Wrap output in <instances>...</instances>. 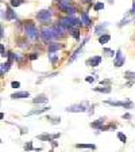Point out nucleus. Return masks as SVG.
<instances>
[{"mask_svg":"<svg viewBox=\"0 0 135 152\" xmlns=\"http://www.w3.org/2000/svg\"><path fill=\"white\" fill-rule=\"evenodd\" d=\"M23 31L26 34V38L31 39V41H38L41 38V31L32 20H26L23 23Z\"/></svg>","mask_w":135,"mask_h":152,"instance_id":"1","label":"nucleus"},{"mask_svg":"<svg viewBox=\"0 0 135 152\" xmlns=\"http://www.w3.org/2000/svg\"><path fill=\"white\" fill-rule=\"evenodd\" d=\"M60 25H62L66 30H72V28H77L81 26V22H80L79 18H74V16H61L60 20H58Z\"/></svg>","mask_w":135,"mask_h":152,"instance_id":"2","label":"nucleus"},{"mask_svg":"<svg viewBox=\"0 0 135 152\" xmlns=\"http://www.w3.org/2000/svg\"><path fill=\"white\" fill-rule=\"evenodd\" d=\"M37 20L42 25H46V23H50L51 22V18H53V11L50 8L49 10H41V11H38L37 15H35Z\"/></svg>","mask_w":135,"mask_h":152,"instance_id":"3","label":"nucleus"},{"mask_svg":"<svg viewBox=\"0 0 135 152\" xmlns=\"http://www.w3.org/2000/svg\"><path fill=\"white\" fill-rule=\"evenodd\" d=\"M41 38L45 44H50L54 39H58V37H57V34L54 33L53 27H45L41 33Z\"/></svg>","mask_w":135,"mask_h":152,"instance_id":"4","label":"nucleus"},{"mask_svg":"<svg viewBox=\"0 0 135 152\" xmlns=\"http://www.w3.org/2000/svg\"><path fill=\"white\" fill-rule=\"evenodd\" d=\"M107 104H111L113 107H124V109H132L134 107V103H132L130 99L126 101H105Z\"/></svg>","mask_w":135,"mask_h":152,"instance_id":"5","label":"nucleus"},{"mask_svg":"<svg viewBox=\"0 0 135 152\" xmlns=\"http://www.w3.org/2000/svg\"><path fill=\"white\" fill-rule=\"evenodd\" d=\"M65 110L68 111V113H85V111H87V103L82 102V103L72 104V106H68Z\"/></svg>","mask_w":135,"mask_h":152,"instance_id":"6","label":"nucleus"},{"mask_svg":"<svg viewBox=\"0 0 135 152\" xmlns=\"http://www.w3.org/2000/svg\"><path fill=\"white\" fill-rule=\"evenodd\" d=\"M115 58H113V65L116 66V68H120V66L124 65V63H126V57H124V54L122 53V49H118L116 52H115Z\"/></svg>","mask_w":135,"mask_h":152,"instance_id":"7","label":"nucleus"},{"mask_svg":"<svg viewBox=\"0 0 135 152\" xmlns=\"http://www.w3.org/2000/svg\"><path fill=\"white\" fill-rule=\"evenodd\" d=\"M101 61H103V57L101 56H93L91 57V58H88V60L85 61V64L88 66H93V68H96V66H99L101 64Z\"/></svg>","mask_w":135,"mask_h":152,"instance_id":"8","label":"nucleus"},{"mask_svg":"<svg viewBox=\"0 0 135 152\" xmlns=\"http://www.w3.org/2000/svg\"><path fill=\"white\" fill-rule=\"evenodd\" d=\"M80 22H81V26H85V27H91V26H92V19L89 18L88 11H82V12H81Z\"/></svg>","mask_w":135,"mask_h":152,"instance_id":"9","label":"nucleus"},{"mask_svg":"<svg viewBox=\"0 0 135 152\" xmlns=\"http://www.w3.org/2000/svg\"><path fill=\"white\" fill-rule=\"evenodd\" d=\"M15 19H18V16H16L14 8L11 6H7L6 7V20H15Z\"/></svg>","mask_w":135,"mask_h":152,"instance_id":"10","label":"nucleus"},{"mask_svg":"<svg viewBox=\"0 0 135 152\" xmlns=\"http://www.w3.org/2000/svg\"><path fill=\"white\" fill-rule=\"evenodd\" d=\"M88 41H89V38L87 37V38H85V39H84V42H82V44H81V46H80L79 49H77V50H76L74 53L72 54V56H70V58H69V63H73V61H76V60H77V57L80 56V53H81V50H82V48H84V45L87 44V42H88Z\"/></svg>","mask_w":135,"mask_h":152,"instance_id":"11","label":"nucleus"},{"mask_svg":"<svg viewBox=\"0 0 135 152\" xmlns=\"http://www.w3.org/2000/svg\"><path fill=\"white\" fill-rule=\"evenodd\" d=\"M64 48V45L62 44H60V42H50L49 44V48H47V52L49 53H56V52H58L60 49H62Z\"/></svg>","mask_w":135,"mask_h":152,"instance_id":"12","label":"nucleus"},{"mask_svg":"<svg viewBox=\"0 0 135 152\" xmlns=\"http://www.w3.org/2000/svg\"><path fill=\"white\" fill-rule=\"evenodd\" d=\"M104 124H105V118L101 117V118H99V120H96V121H93V122H91V124H89V126L93 128V129H96V130H100L101 126H103Z\"/></svg>","mask_w":135,"mask_h":152,"instance_id":"13","label":"nucleus"},{"mask_svg":"<svg viewBox=\"0 0 135 152\" xmlns=\"http://www.w3.org/2000/svg\"><path fill=\"white\" fill-rule=\"evenodd\" d=\"M25 98H30V92L28 91H18L11 95V99H25Z\"/></svg>","mask_w":135,"mask_h":152,"instance_id":"14","label":"nucleus"},{"mask_svg":"<svg viewBox=\"0 0 135 152\" xmlns=\"http://www.w3.org/2000/svg\"><path fill=\"white\" fill-rule=\"evenodd\" d=\"M108 26V23L105 22L104 25H97L96 27H95V35H97V37H100V35L105 34V27Z\"/></svg>","mask_w":135,"mask_h":152,"instance_id":"15","label":"nucleus"},{"mask_svg":"<svg viewBox=\"0 0 135 152\" xmlns=\"http://www.w3.org/2000/svg\"><path fill=\"white\" fill-rule=\"evenodd\" d=\"M32 102H34V103H38V104L39 103H47V102H49V98H47L45 94H39L32 99Z\"/></svg>","mask_w":135,"mask_h":152,"instance_id":"16","label":"nucleus"},{"mask_svg":"<svg viewBox=\"0 0 135 152\" xmlns=\"http://www.w3.org/2000/svg\"><path fill=\"white\" fill-rule=\"evenodd\" d=\"M50 106L49 107H42V109H35V110H31L30 113L27 114V115H37V114H42V113H46V111L50 110Z\"/></svg>","mask_w":135,"mask_h":152,"instance_id":"17","label":"nucleus"},{"mask_svg":"<svg viewBox=\"0 0 135 152\" xmlns=\"http://www.w3.org/2000/svg\"><path fill=\"white\" fill-rule=\"evenodd\" d=\"M111 41V35L110 34H103V35H100L99 37V44H101V45H105V44H108V42Z\"/></svg>","mask_w":135,"mask_h":152,"instance_id":"18","label":"nucleus"},{"mask_svg":"<svg viewBox=\"0 0 135 152\" xmlns=\"http://www.w3.org/2000/svg\"><path fill=\"white\" fill-rule=\"evenodd\" d=\"M95 91L96 92H103V94H110L111 92V87L110 86H103V87H95Z\"/></svg>","mask_w":135,"mask_h":152,"instance_id":"19","label":"nucleus"},{"mask_svg":"<svg viewBox=\"0 0 135 152\" xmlns=\"http://www.w3.org/2000/svg\"><path fill=\"white\" fill-rule=\"evenodd\" d=\"M39 140H42V141H49L51 142L53 141V134H49V133H43V134H39V136H37Z\"/></svg>","mask_w":135,"mask_h":152,"instance_id":"20","label":"nucleus"},{"mask_svg":"<svg viewBox=\"0 0 135 152\" xmlns=\"http://www.w3.org/2000/svg\"><path fill=\"white\" fill-rule=\"evenodd\" d=\"M11 65H12V63H11V61H6V63L0 64V69H1L4 73H6V72H8V71H9Z\"/></svg>","mask_w":135,"mask_h":152,"instance_id":"21","label":"nucleus"},{"mask_svg":"<svg viewBox=\"0 0 135 152\" xmlns=\"http://www.w3.org/2000/svg\"><path fill=\"white\" fill-rule=\"evenodd\" d=\"M49 60H50L51 65H56L57 61L60 60V56H58V54H56V53H49Z\"/></svg>","mask_w":135,"mask_h":152,"instance_id":"22","label":"nucleus"},{"mask_svg":"<svg viewBox=\"0 0 135 152\" xmlns=\"http://www.w3.org/2000/svg\"><path fill=\"white\" fill-rule=\"evenodd\" d=\"M76 148H84V149H96L95 144H76Z\"/></svg>","mask_w":135,"mask_h":152,"instance_id":"23","label":"nucleus"},{"mask_svg":"<svg viewBox=\"0 0 135 152\" xmlns=\"http://www.w3.org/2000/svg\"><path fill=\"white\" fill-rule=\"evenodd\" d=\"M25 1H26V0H11V1H9V6L12 7V8H16V7L22 6Z\"/></svg>","mask_w":135,"mask_h":152,"instance_id":"24","label":"nucleus"},{"mask_svg":"<svg viewBox=\"0 0 135 152\" xmlns=\"http://www.w3.org/2000/svg\"><path fill=\"white\" fill-rule=\"evenodd\" d=\"M46 120L49 121V122H51L53 125H57V124L61 122V118H58V117H50V115H46Z\"/></svg>","mask_w":135,"mask_h":152,"instance_id":"25","label":"nucleus"},{"mask_svg":"<svg viewBox=\"0 0 135 152\" xmlns=\"http://www.w3.org/2000/svg\"><path fill=\"white\" fill-rule=\"evenodd\" d=\"M18 46H20L22 49H26V48H28L27 38H23V39H18Z\"/></svg>","mask_w":135,"mask_h":152,"instance_id":"26","label":"nucleus"},{"mask_svg":"<svg viewBox=\"0 0 135 152\" xmlns=\"http://www.w3.org/2000/svg\"><path fill=\"white\" fill-rule=\"evenodd\" d=\"M76 11H77V8H76L74 6H69V7H68V8H66V11H65V12L68 14V15H69V16H74Z\"/></svg>","mask_w":135,"mask_h":152,"instance_id":"27","label":"nucleus"},{"mask_svg":"<svg viewBox=\"0 0 135 152\" xmlns=\"http://www.w3.org/2000/svg\"><path fill=\"white\" fill-rule=\"evenodd\" d=\"M118 139L120 140V142H123V144H126L127 142V136L126 134H124V133H122V132H118Z\"/></svg>","mask_w":135,"mask_h":152,"instance_id":"28","label":"nucleus"},{"mask_svg":"<svg viewBox=\"0 0 135 152\" xmlns=\"http://www.w3.org/2000/svg\"><path fill=\"white\" fill-rule=\"evenodd\" d=\"M124 77L129 80H134L135 82V72H131V71H127V72H124Z\"/></svg>","mask_w":135,"mask_h":152,"instance_id":"29","label":"nucleus"},{"mask_svg":"<svg viewBox=\"0 0 135 152\" xmlns=\"http://www.w3.org/2000/svg\"><path fill=\"white\" fill-rule=\"evenodd\" d=\"M70 34L73 35V38H74V39H77V41L80 39V31H79V28H72V30H70Z\"/></svg>","mask_w":135,"mask_h":152,"instance_id":"30","label":"nucleus"},{"mask_svg":"<svg viewBox=\"0 0 135 152\" xmlns=\"http://www.w3.org/2000/svg\"><path fill=\"white\" fill-rule=\"evenodd\" d=\"M14 61H16V63L22 64L23 63V56L20 53H14Z\"/></svg>","mask_w":135,"mask_h":152,"instance_id":"31","label":"nucleus"},{"mask_svg":"<svg viewBox=\"0 0 135 152\" xmlns=\"http://www.w3.org/2000/svg\"><path fill=\"white\" fill-rule=\"evenodd\" d=\"M103 53H105L107 56H110V57L115 56V50H112V49H110V48H103Z\"/></svg>","mask_w":135,"mask_h":152,"instance_id":"32","label":"nucleus"},{"mask_svg":"<svg viewBox=\"0 0 135 152\" xmlns=\"http://www.w3.org/2000/svg\"><path fill=\"white\" fill-rule=\"evenodd\" d=\"M25 151H27V152H30V151H34V147H32V141H27L25 144Z\"/></svg>","mask_w":135,"mask_h":152,"instance_id":"33","label":"nucleus"},{"mask_svg":"<svg viewBox=\"0 0 135 152\" xmlns=\"http://www.w3.org/2000/svg\"><path fill=\"white\" fill-rule=\"evenodd\" d=\"M100 10H104V3H96L95 4V11H100Z\"/></svg>","mask_w":135,"mask_h":152,"instance_id":"34","label":"nucleus"},{"mask_svg":"<svg viewBox=\"0 0 135 152\" xmlns=\"http://www.w3.org/2000/svg\"><path fill=\"white\" fill-rule=\"evenodd\" d=\"M11 87H12V88H15V90L20 88V82H15V80H14V82H11Z\"/></svg>","mask_w":135,"mask_h":152,"instance_id":"35","label":"nucleus"},{"mask_svg":"<svg viewBox=\"0 0 135 152\" xmlns=\"http://www.w3.org/2000/svg\"><path fill=\"white\" fill-rule=\"evenodd\" d=\"M38 57H39V54H38V53H35V52H34V53H30V56H28V58H30V60H31V61H34V60H37Z\"/></svg>","mask_w":135,"mask_h":152,"instance_id":"36","label":"nucleus"},{"mask_svg":"<svg viewBox=\"0 0 135 152\" xmlns=\"http://www.w3.org/2000/svg\"><path fill=\"white\" fill-rule=\"evenodd\" d=\"M0 56L6 57V48H4L3 44H0Z\"/></svg>","mask_w":135,"mask_h":152,"instance_id":"37","label":"nucleus"},{"mask_svg":"<svg viewBox=\"0 0 135 152\" xmlns=\"http://www.w3.org/2000/svg\"><path fill=\"white\" fill-rule=\"evenodd\" d=\"M95 80H96V79H95V77H92V76H87V77H85V82H87V83H93Z\"/></svg>","mask_w":135,"mask_h":152,"instance_id":"38","label":"nucleus"},{"mask_svg":"<svg viewBox=\"0 0 135 152\" xmlns=\"http://www.w3.org/2000/svg\"><path fill=\"white\" fill-rule=\"evenodd\" d=\"M4 37V27H3V25H1V22H0V39Z\"/></svg>","mask_w":135,"mask_h":152,"instance_id":"39","label":"nucleus"},{"mask_svg":"<svg viewBox=\"0 0 135 152\" xmlns=\"http://www.w3.org/2000/svg\"><path fill=\"white\" fill-rule=\"evenodd\" d=\"M127 23H129V18H124V19H123V20H122V22H120L118 26H119V27H122L123 25H127Z\"/></svg>","mask_w":135,"mask_h":152,"instance_id":"40","label":"nucleus"},{"mask_svg":"<svg viewBox=\"0 0 135 152\" xmlns=\"http://www.w3.org/2000/svg\"><path fill=\"white\" fill-rule=\"evenodd\" d=\"M0 16L3 19H6V11H4V10H0Z\"/></svg>","mask_w":135,"mask_h":152,"instance_id":"41","label":"nucleus"},{"mask_svg":"<svg viewBox=\"0 0 135 152\" xmlns=\"http://www.w3.org/2000/svg\"><path fill=\"white\" fill-rule=\"evenodd\" d=\"M131 118V114H123V120H130Z\"/></svg>","mask_w":135,"mask_h":152,"instance_id":"42","label":"nucleus"},{"mask_svg":"<svg viewBox=\"0 0 135 152\" xmlns=\"http://www.w3.org/2000/svg\"><path fill=\"white\" fill-rule=\"evenodd\" d=\"M110 83H111V80H103V82H101V84H108V86H110Z\"/></svg>","mask_w":135,"mask_h":152,"instance_id":"43","label":"nucleus"},{"mask_svg":"<svg viewBox=\"0 0 135 152\" xmlns=\"http://www.w3.org/2000/svg\"><path fill=\"white\" fill-rule=\"evenodd\" d=\"M131 14H134V15H135V1H134V4H132V8H131Z\"/></svg>","mask_w":135,"mask_h":152,"instance_id":"44","label":"nucleus"},{"mask_svg":"<svg viewBox=\"0 0 135 152\" xmlns=\"http://www.w3.org/2000/svg\"><path fill=\"white\" fill-rule=\"evenodd\" d=\"M6 118V114L4 113H0V120H4Z\"/></svg>","mask_w":135,"mask_h":152,"instance_id":"45","label":"nucleus"},{"mask_svg":"<svg viewBox=\"0 0 135 152\" xmlns=\"http://www.w3.org/2000/svg\"><path fill=\"white\" fill-rule=\"evenodd\" d=\"M84 3H91V0H82Z\"/></svg>","mask_w":135,"mask_h":152,"instance_id":"46","label":"nucleus"},{"mask_svg":"<svg viewBox=\"0 0 135 152\" xmlns=\"http://www.w3.org/2000/svg\"><path fill=\"white\" fill-rule=\"evenodd\" d=\"M1 142H3V141H1V139H0V144H1Z\"/></svg>","mask_w":135,"mask_h":152,"instance_id":"47","label":"nucleus"},{"mask_svg":"<svg viewBox=\"0 0 135 152\" xmlns=\"http://www.w3.org/2000/svg\"><path fill=\"white\" fill-rule=\"evenodd\" d=\"M50 152H53V151H50Z\"/></svg>","mask_w":135,"mask_h":152,"instance_id":"48","label":"nucleus"},{"mask_svg":"<svg viewBox=\"0 0 135 152\" xmlns=\"http://www.w3.org/2000/svg\"><path fill=\"white\" fill-rule=\"evenodd\" d=\"M0 1H1V0H0Z\"/></svg>","mask_w":135,"mask_h":152,"instance_id":"49","label":"nucleus"},{"mask_svg":"<svg viewBox=\"0 0 135 152\" xmlns=\"http://www.w3.org/2000/svg\"><path fill=\"white\" fill-rule=\"evenodd\" d=\"M134 20H135V19H134Z\"/></svg>","mask_w":135,"mask_h":152,"instance_id":"50","label":"nucleus"}]
</instances>
